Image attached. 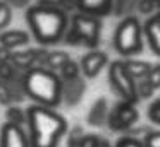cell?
Returning <instances> with one entry per match:
<instances>
[{"mask_svg": "<svg viewBox=\"0 0 160 147\" xmlns=\"http://www.w3.org/2000/svg\"><path fill=\"white\" fill-rule=\"evenodd\" d=\"M29 147H59L67 133V122L53 108L31 104L26 109Z\"/></svg>", "mask_w": 160, "mask_h": 147, "instance_id": "6da1fadb", "label": "cell"}, {"mask_svg": "<svg viewBox=\"0 0 160 147\" xmlns=\"http://www.w3.org/2000/svg\"><path fill=\"white\" fill-rule=\"evenodd\" d=\"M24 94L47 108H57L62 103V80L57 72L45 67H33L22 74Z\"/></svg>", "mask_w": 160, "mask_h": 147, "instance_id": "7a4b0ae2", "label": "cell"}, {"mask_svg": "<svg viewBox=\"0 0 160 147\" xmlns=\"http://www.w3.org/2000/svg\"><path fill=\"white\" fill-rule=\"evenodd\" d=\"M26 22L42 44H53L64 38L69 26L66 12L53 7L33 5L26 10Z\"/></svg>", "mask_w": 160, "mask_h": 147, "instance_id": "3957f363", "label": "cell"}, {"mask_svg": "<svg viewBox=\"0 0 160 147\" xmlns=\"http://www.w3.org/2000/svg\"><path fill=\"white\" fill-rule=\"evenodd\" d=\"M100 29H102V22L97 16L79 12L76 16H72L71 27L66 31L64 38L72 46L84 44L88 48H95L100 41Z\"/></svg>", "mask_w": 160, "mask_h": 147, "instance_id": "277c9868", "label": "cell"}, {"mask_svg": "<svg viewBox=\"0 0 160 147\" xmlns=\"http://www.w3.org/2000/svg\"><path fill=\"white\" fill-rule=\"evenodd\" d=\"M114 46L122 57H132L143 50V27L138 17H126L114 33Z\"/></svg>", "mask_w": 160, "mask_h": 147, "instance_id": "5b68a950", "label": "cell"}, {"mask_svg": "<svg viewBox=\"0 0 160 147\" xmlns=\"http://www.w3.org/2000/svg\"><path fill=\"white\" fill-rule=\"evenodd\" d=\"M108 84L110 87L121 96V99L131 103H138L139 98L136 94L134 79L126 72L122 60H115L108 65Z\"/></svg>", "mask_w": 160, "mask_h": 147, "instance_id": "8992f818", "label": "cell"}, {"mask_svg": "<svg viewBox=\"0 0 160 147\" xmlns=\"http://www.w3.org/2000/svg\"><path fill=\"white\" fill-rule=\"evenodd\" d=\"M139 118V113L136 109V103L131 101H119L115 106L108 109L107 126L112 132H128L129 128L136 125Z\"/></svg>", "mask_w": 160, "mask_h": 147, "instance_id": "52a82bcc", "label": "cell"}, {"mask_svg": "<svg viewBox=\"0 0 160 147\" xmlns=\"http://www.w3.org/2000/svg\"><path fill=\"white\" fill-rule=\"evenodd\" d=\"M0 147H29L28 132L16 123H4L0 128Z\"/></svg>", "mask_w": 160, "mask_h": 147, "instance_id": "ba28073f", "label": "cell"}, {"mask_svg": "<svg viewBox=\"0 0 160 147\" xmlns=\"http://www.w3.org/2000/svg\"><path fill=\"white\" fill-rule=\"evenodd\" d=\"M47 55L45 48H29L24 51H12L11 63L18 70L26 72L33 67H42V62Z\"/></svg>", "mask_w": 160, "mask_h": 147, "instance_id": "9c48e42d", "label": "cell"}, {"mask_svg": "<svg viewBox=\"0 0 160 147\" xmlns=\"http://www.w3.org/2000/svg\"><path fill=\"white\" fill-rule=\"evenodd\" d=\"M107 65H108V57H107V53L102 51V50L88 51L86 55L81 57V62H79L81 74H83L84 77H88V79L97 77Z\"/></svg>", "mask_w": 160, "mask_h": 147, "instance_id": "30bf717a", "label": "cell"}, {"mask_svg": "<svg viewBox=\"0 0 160 147\" xmlns=\"http://www.w3.org/2000/svg\"><path fill=\"white\" fill-rule=\"evenodd\" d=\"M24 74V72H22ZM26 98L22 87V75L11 79V80H0V103L2 104H16Z\"/></svg>", "mask_w": 160, "mask_h": 147, "instance_id": "8fae6325", "label": "cell"}, {"mask_svg": "<svg viewBox=\"0 0 160 147\" xmlns=\"http://www.w3.org/2000/svg\"><path fill=\"white\" fill-rule=\"evenodd\" d=\"M84 91H86V84L81 75L71 80H62V101L66 104L76 106L83 99Z\"/></svg>", "mask_w": 160, "mask_h": 147, "instance_id": "7c38bea8", "label": "cell"}, {"mask_svg": "<svg viewBox=\"0 0 160 147\" xmlns=\"http://www.w3.org/2000/svg\"><path fill=\"white\" fill-rule=\"evenodd\" d=\"M29 43V34L22 29H9L0 33V46L7 50H18L21 46H26Z\"/></svg>", "mask_w": 160, "mask_h": 147, "instance_id": "4fadbf2b", "label": "cell"}, {"mask_svg": "<svg viewBox=\"0 0 160 147\" xmlns=\"http://www.w3.org/2000/svg\"><path fill=\"white\" fill-rule=\"evenodd\" d=\"M108 109H110V106H108L107 99L98 98L90 108V113H88V118H86L88 125H91V126H103V125H107Z\"/></svg>", "mask_w": 160, "mask_h": 147, "instance_id": "5bb4252c", "label": "cell"}, {"mask_svg": "<svg viewBox=\"0 0 160 147\" xmlns=\"http://www.w3.org/2000/svg\"><path fill=\"white\" fill-rule=\"evenodd\" d=\"M143 33H145L146 39H148L152 51L160 57V14H155V16H152L146 21Z\"/></svg>", "mask_w": 160, "mask_h": 147, "instance_id": "9a60e30c", "label": "cell"}, {"mask_svg": "<svg viewBox=\"0 0 160 147\" xmlns=\"http://www.w3.org/2000/svg\"><path fill=\"white\" fill-rule=\"evenodd\" d=\"M114 0H78V9L91 16H107L110 14Z\"/></svg>", "mask_w": 160, "mask_h": 147, "instance_id": "2e32d148", "label": "cell"}, {"mask_svg": "<svg viewBox=\"0 0 160 147\" xmlns=\"http://www.w3.org/2000/svg\"><path fill=\"white\" fill-rule=\"evenodd\" d=\"M122 63H124L126 72H128L134 80L146 77L148 72H150V67H152V63L143 62V60H122Z\"/></svg>", "mask_w": 160, "mask_h": 147, "instance_id": "e0dca14e", "label": "cell"}, {"mask_svg": "<svg viewBox=\"0 0 160 147\" xmlns=\"http://www.w3.org/2000/svg\"><path fill=\"white\" fill-rule=\"evenodd\" d=\"M67 60H71L69 55H67L66 51H62V50H57V51H47L45 58H43V62H42V67L48 68V70L57 72L64 63H66Z\"/></svg>", "mask_w": 160, "mask_h": 147, "instance_id": "ac0fdd59", "label": "cell"}, {"mask_svg": "<svg viewBox=\"0 0 160 147\" xmlns=\"http://www.w3.org/2000/svg\"><path fill=\"white\" fill-rule=\"evenodd\" d=\"M57 75L60 77V80H71V79H76L81 75V68L76 62L72 60H67L62 67L57 70Z\"/></svg>", "mask_w": 160, "mask_h": 147, "instance_id": "d6986e66", "label": "cell"}, {"mask_svg": "<svg viewBox=\"0 0 160 147\" xmlns=\"http://www.w3.org/2000/svg\"><path fill=\"white\" fill-rule=\"evenodd\" d=\"M5 118H7L9 123H16V125H26V109L19 108L18 104H11L7 108V113H5Z\"/></svg>", "mask_w": 160, "mask_h": 147, "instance_id": "ffe728a7", "label": "cell"}, {"mask_svg": "<svg viewBox=\"0 0 160 147\" xmlns=\"http://www.w3.org/2000/svg\"><path fill=\"white\" fill-rule=\"evenodd\" d=\"M38 5L43 7H53V9H60V10H69L78 7V0H38Z\"/></svg>", "mask_w": 160, "mask_h": 147, "instance_id": "44dd1931", "label": "cell"}, {"mask_svg": "<svg viewBox=\"0 0 160 147\" xmlns=\"http://www.w3.org/2000/svg\"><path fill=\"white\" fill-rule=\"evenodd\" d=\"M134 84H136V94H138L139 99H148V98H152L153 92H155L153 85L150 84L148 80H146V77L134 80Z\"/></svg>", "mask_w": 160, "mask_h": 147, "instance_id": "7402d4cb", "label": "cell"}, {"mask_svg": "<svg viewBox=\"0 0 160 147\" xmlns=\"http://www.w3.org/2000/svg\"><path fill=\"white\" fill-rule=\"evenodd\" d=\"M11 21H12L11 5H9L7 0H0V31H4L11 24Z\"/></svg>", "mask_w": 160, "mask_h": 147, "instance_id": "603a6c76", "label": "cell"}, {"mask_svg": "<svg viewBox=\"0 0 160 147\" xmlns=\"http://www.w3.org/2000/svg\"><path fill=\"white\" fill-rule=\"evenodd\" d=\"M84 135V128L79 125L72 126V128L67 132V147H78Z\"/></svg>", "mask_w": 160, "mask_h": 147, "instance_id": "cb8c5ba5", "label": "cell"}, {"mask_svg": "<svg viewBox=\"0 0 160 147\" xmlns=\"http://www.w3.org/2000/svg\"><path fill=\"white\" fill-rule=\"evenodd\" d=\"M148 120L155 125H160V98L153 99L148 106Z\"/></svg>", "mask_w": 160, "mask_h": 147, "instance_id": "d4e9b609", "label": "cell"}, {"mask_svg": "<svg viewBox=\"0 0 160 147\" xmlns=\"http://www.w3.org/2000/svg\"><path fill=\"white\" fill-rule=\"evenodd\" d=\"M146 80L153 85V89H160V63H155L150 67V72L146 75Z\"/></svg>", "mask_w": 160, "mask_h": 147, "instance_id": "484cf974", "label": "cell"}, {"mask_svg": "<svg viewBox=\"0 0 160 147\" xmlns=\"http://www.w3.org/2000/svg\"><path fill=\"white\" fill-rule=\"evenodd\" d=\"M115 147H145V144H143V140L136 139L132 135H124L117 140Z\"/></svg>", "mask_w": 160, "mask_h": 147, "instance_id": "4316f807", "label": "cell"}, {"mask_svg": "<svg viewBox=\"0 0 160 147\" xmlns=\"http://www.w3.org/2000/svg\"><path fill=\"white\" fill-rule=\"evenodd\" d=\"M145 147H160V130H150L143 139Z\"/></svg>", "mask_w": 160, "mask_h": 147, "instance_id": "83f0119b", "label": "cell"}, {"mask_svg": "<svg viewBox=\"0 0 160 147\" xmlns=\"http://www.w3.org/2000/svg\"><path fill=\"white\" fill-rule=\"evenodd\" d=\"M100 140H102V137L97 135V133H84L78 147H98Z\"/></svg>", "mask_w": 160, "mask_h": 147, "instance_id": "f1b7e54d", "label": "cell"}, {"mask_svg": "<svg viewBox=\"0 0 160 147\" xmlns=\"http://www.w3.org/2000/svg\"><path fill=\"white\" fill-rule=\"evenodd\" d=\"M155 3L153 0H139L138 2V9L141 14H152L153 9H155Z\"/></svg>", "mask_w": 160, "mask_h": 147, "instance_id": "f546056e", "label": "cell"}, {"mask_svg": "<svg viewBox=\"0 0 160 147\" xmlns=\"http://www.w3.org/2000/svg\"><path fill=\"white\" fill-rule=\"evenodd\" d=\"M98 147H114V145H112V144L108 142L107 139H103V137H102V140H100V144H98Z\"/></svg>", "mask_w": 160, "mask_h": 147, "instance_id": "4dcf8cb0", "label": "cell"}, {"mask_svg": "<svg viewBox=\"0 0 160 147\" xmlns=\"http://www.w3.org/2000/svg\"><path fill=\"white\" fill-rule=\"evenodd\" d=\"M153 2H158V0H153Z\"/></svg>", "mask_w": 160, "mask_h": 147, "instance_id": "1f68e13d", "label": "cell"}]
</instances>
